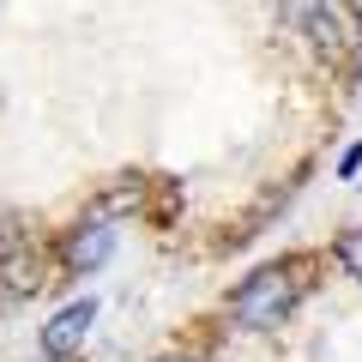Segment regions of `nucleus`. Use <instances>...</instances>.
I'll list each match as a JSON object with an SVG mask.
<instances>
[{
  "label": "nucleus",
  "mask_w": 362,
  "mask_h": 362,
  "mask_svg": "<svg viewBox=\"0 0 362 362\" xmlns=\"http://www.w3.org/2000/svg\"><path fill=\"white\" fill-rule=\"evenodd\" d=\"M308 259H272V266L247 272L242 284H235L230 296V320L242 326V332H272V326H284L290 314H296V302L308 296Z\"/></svg>",
  "instance_id": "nucleus-1"
},
{
  "label": "nucleus",
  "mask_w": 362,
  "mask_h": 362,
  "mask_svg": "<svg viewBox=\"0 0 362 362\" xmlns=\"http://www.w3.org/2000/svg\"><path fill=\"white\" fill-rule=\"evenodd\" d=\"M109 254H115V218H85V223H73V230L61 235V266L73 272V278L97 272Z\"/></svg>",
  "instance_id": "nucleus-2"
},
{
  "label": "nucleus",
  "mask_w": 362,
  "mask_h": 362,
  "mask_svg": "<svg viewBox=\"0 0 362 362\" xmlns=\"http://www.w3.org/2000/svg\"><path fill=\"white\" fill-rule=\"evenodd\" d=\"M90 320H97V302H90V296L66 302V308L42 326V356H49V362L78 356V350H85V338H90Z\"/></svg>",
  "instance_id": "nucleus-3"
},
{
  "label": "nucleus",
  "mask_w": 362,
  "mask_h": 362,
  "mask_svg": "<svg viewBox=\"0 0 362 362\" xmlns=\"http://www.w3.org/2000/svg\"><path fill=\"white\" fill-rule=\"evenodd\" d=\"M332 254H338V266H344V278H356V284H362V223L338 235V242H332Z\"/></svg>",
  "instance_id": "nucleus-4"
},
{
  "label": "nucleus",
  "mask_w": 362,
  "mask_h": 362,
  "mask_svg": "<svg viewBox=\"0 0 362 362\" xmlns=\"http://www.w3.org/2000/svg\"><path fill=\"white\" fill-rule=\"evenodd\" d=\"M356 169H362V145H350V151L338 157V175H356Z\"/></svg>",
  "instance_id": "nucleus-5"
},
{
  "label": "nucleus",
  "mask_w": 362,
  "mask_h": 362,
  "mask_svg": "<svg viewBox=\"0 0 362 362\" xmlns=\"http://www.w3.org/2000/svg\"><path fill=\"white\" fill-rule=\"evenodd\" d=\"M157 362H194V356H157Z\"/></svg>",
  "instance_id": "nucleus-6"
}]
</instances>
